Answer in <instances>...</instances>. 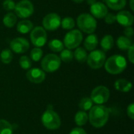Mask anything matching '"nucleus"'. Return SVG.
<instances>
[{
	"instance_id": "obj_1",
	"label": "nucleus",
	"mask_w": 134,
	"mask_h": 134,
	"mask_svg": "<svg viewBox=\"0 0 134 134\" xmlns=\"http://www.w3.org/2000/svg\"><path fill=\"white\" fill-rule=\"evenodd\" d=\"M109 119V111L107 107L103 104L93 106L88 115V120L90 124L95 128H101L107 122Z\"/></svg>"
},
{
	"instance_id": "obj_2",
	"label": "nucleus",
	"mask_w": 134,
	"mask_h": 134,
	"mask_svg": "<svg viewBox=\"0 0 134 134\" xmlns=\"http://www.w3.org/2000/svg\"><path fill=\"white\" fill-rule=\"evenodd\" d=\"M127 66L126 60L121 55H113L105 60V70L111 75L122 73Z\"/></svg>"
},
{
	"instance_id": "obj_3",
	"label": "nucleus",
	"mask_w": 134,
	"mask_h": 134,
	"mask_svg": "<svg viewBox=\"0 0 134 134\" xmlns=\"http://www.w3.org/2000/svg\"><path fill=\"white\" fill-rule=\"evenodd\" d=\"M77 25L79 31L86 34L93 33L97 27L96 19L90 13H82L77 18Z\"/></svg>"
},
{
	"instance_id": "obj_4",
	"label": "nucleus",
	"mask_w": 134,
	"mask_h": 134,
	"mask_svg": "<svg viewBox=\"0 0 134 134\" xmlns=\"http://www.w3.org/2000/svg\"><path fill=\"white\" fill-rule=\"evenodd\" d=\"M42 122L46 129L50 130H58L61 124L59 115L53 108H47L45 111L42 115Z\"/></svg>"
},
{
	"instance_id": "obj_5",
	"label": "nucleus",
	"mask_w": 134,
	"mask_h": 134,
	"mask_svg": "<svg viewBox=\"0 0 134 134\" xmlns=\"http://www.w3.org/2000/svg\"><path fill=\"white\" fill-rule=\"evenodd\" d=\"M83 37L81 31L74 29L68 31L64 38V46L68 49H76L82 42Z\"/></svg>"
},
{
	"instance_id": "obj_6",
	"label": "nucleus",
	"mask_w": 134,
	"mask_h": 134,
	"mask_svg": "<svg viewBox=\"0 0 134 134\" xmlns=\"http://www.w3.org/2000/svg\"><path fill=\"white\" fill-rule=\"evenodd\" d=\"M61 64V60L60 57L53 53L47 54L42 60L41 66L43 71H46L48 73H52L59 69Z\"/></svg>"
},
{
	"instance_id": "obj_7",
	"label": "nucleus",
	"mask_w": 134,
	"mask_h": 134,
	"mask_svg": "<svg viewBox=\"0 0 134 134\" xmlns=\"http://www.w3.org/2000/svg\"><path fill=\"white\" fill-rule=\"evenodd\" d=\"M106 60V54L103 50L94 49L87 56V64L93 69H99L103 67Z\"/></svg>"
},
{
	"instance_id": "obj_8",
	"label": "nucleus",
	"mask_w": 134,
	"mask_h": 134,
	"mask_svg": "<svg viewBox=\"0 0 134 134\" xmlns=\"http://www.w3.org/2000/svg\"><path fill=\"white\" fill-rule=\"evenodd\" d=\"M30 38L31 43L38 47L40 48L46 43L47 41V34L46 31L40 26H37L35 27H33V29L31 31L30 34Z\"/></svg>"
},
{
	"instance_id": "obj_9",
	"label": "nucleus",
	"mask_w": 134,
	"mask_h": 134,
	"mask_svg": "<svg viewBox=\"0 0 134 134\" xmlns=\"http://www.w3.org/2000/svg\"><path fill=\"white\" fill-rule=\"evenodd\" d=\"M15 14L20 18H27L34 13V5L29 0H21L16 4Z\"/></svg>"
},
{
	"instance_id": "obj_10",
	"label": "nucleus",
	"mask_w": 134,
	"mask_h": 134,
	"mask_svg": "<svg viewBox=\"0 0 134 134\" xmlns=\"http://www.w3.org/2000/svg\"><path fill=\"white\" fill-rule=\"evenodd\" d=\"M110 97L109 90L104 86H99L94 88L91 93V100L97 105L106 103Z\"/></svg>"
},
{
	"instance_id": "obj_11",
	"label": "nucleus",
	"mask_w": 134,
	"mask_h": 134,
	"mask_svg": "<svg viewBox=\"0 0 134 134\" xmlns=\"http://www.w3.org/2000/svg\"><path fill=\"white\" fill-rule=\"evenodd\" d=\"M60 16L55 13H50L44 16L42 20L43 28L47 31H53L59 28L60 26Z\"/></svg>"
},
{
	"instance_id": "obj_12",
	"label": "nucleus",
	"mask_w": 134,
	"mask_h": 134,
	"mask_svg": "<svg viewBox=\"0 0 134 134\" xmlns=\"http://www.w3.org/2000/svg\"><path fill=\"white\" fill-rule=\"evenodd\" d=\"M11 51L16 53H24L27 51L30 47L29 42L24 38H16L10 42L9 44Z\"/></svg>"
},
{
	"instance_id": "obj_13",
	"label": "nucleus",
	"mask_w": 134,
	"mask_h": 134,
	"mask_svg": "<svg viewBox=\"0 0 134 134\" xmlns=\"http://www.w3.org/2000/svg\"><path fill=\"white\" fill-rule=\"evenodd\" d=\"M26 77L27 80H29L31 82L38 84V83L42 82L45 80L46 73L40 68H35L27 71L26 74Z\"/></svg>"
},
{
	"instance_id": "obj_14",
	"label": "nucleus",
	"mask_w": 134,
	"mask_h": 134,
	"mask_svg": "<svg viewBox=\"0 0 134 134\" xmlns=\"http://www.w3.org/2000/svg\"><path fill=\"white\" fill-rule=\"evenodd\" d=\"M90 13L95 19H102L107 15L108 10L105 4L100 2H96L94 4L90 5Z\"/></svg>"
},
{
	"instance_id": "obj_15",
	"label": "nucleus",
	"mask_w": 134,
	"mask_h": 134,
	"mask_svg": "<svg viewBox=\"0 0 134 134\" xmlns=\"http://www.w3.org/2000/svg\"><path fill=\"white\" fill-rule=\"evenodd\" d=\"M116 20L120 25L123 27H131L133 24L134 17L130 12L122 10L117 13Z\"/></svg>"
},
{
	"instance_id": "obj_16",
	"label": "nucleus",
	"mask_w": 134,
	"mask_h": 134,
	"mask_svg": "<svg viewBox=\"0 0 134 134\" xmlns=\"http://www.w3.org/2000/svg\"><path fill=\"white\" fill-rule=\"evenodd\" d=\"M34 27L33 23L29 20H22L16 25V30L20 34H27L30 32Z\"/></svg>"
},
{
	"instance_id": "obj_17",
	"label": "nucleus",
	"mask_w": 134,
	"mask_h": 134,
	"mask_svg": "<svg viewBox=\"0 0 134 134\" xmlns=\"http://www.w3.org/2000/svg\"><path fill=\"white\" fill-rule=\"evenodd\" d=\"M98 45V38L97 36L94 34H90L85 41H84V47L86 50L93 51L94 50Z\"/></svg>"
},
{
	"instance_id": "obj_18",
	"label": "nucleus",
	"mask_w": 134,
	"mask_h": 134,
	"mask_svg": "<svg viewBox=\"0 0 134 134\" xmlns=\"http://www.w3.org/2000/svg\"><path fill=\"white\" fill-rule=\"evenodd\" d=\"M132 87V83L126 79H118L115 82V88L119 92L128 93L131 90Z\"/></svg>"
},
{
	"instance_id": "obj_19",
	"label": "nucleus",
	"mask_w": 134,
	"mask_h": 134,
	"mask_svg": "<svg viewBox=\"0 0 134 134\" xmlns=\"http://www.w3.org/2000/svg\"><path fill=\"white\" fill-rule=\"evenodd\" d=\"M114 38L111 35H104L100 41V46L104 52L109 51L114 46Z\"/></svg>"
},
{
	"instance_id": "obj_20",
	"label": "nucleus",
	"mask_w": 134,
	"mask_h": 134,
	"mask_svg": "<svg viewBox=\"0 0 134 134\" xmlns=\"http://www.w3.org/2000/svg\"><path fill=\"white\" fill-rule=\"evenodd\" d=\"M107 7L113 10H121L126 5V0H105Z\"/></svg>"
},
{
	"instance_id": "obj_21",
	"label": "nucleus",
	"mask_w": 134,
	"mask_h": 134,
	"mask_svg": "<svg viewBox=\"0 0 134 134\" xmlns=\"http://www.w3.org/2000/svg\"><path fill=\"white\" fill-rule=\"evenodd\" d=\"M17 20V16L14 13L8 12L3 17V24L6 27H13Z\"/></svg>"
},
{
	"instance_id": "obj_22",
	"label": "nucleus",
	"mask_w": 134,
	"mask_h": 134,
	"mask_svg": "<svg viewBox=\"0 0 134 134\" xmlns=\"http://www.w3.org/2000/svg\"><path fill=\"white\" fill-rule=\"evenodd\" d=\"M117 46L121 50H127L133 46V43L130 38L126 36H119L117 39Z\"/></svg>"
},
{
	"instance_id": "obj_23",
	"label": "nucleus",
	"mask_w": 134,
	"mask_h": 134,
	"mask_svg": "<svg viewBox=\"0 0 134 134\" xmlns=\"http://www.w3.org/2000/svg\"><path fill=\"white\" fill-rule=\"evenodd\" d=\"M75 59L79 63H84L87 60L86 50L82 47H77L75 53H73Z\"/></svg>"
},
{
	"instance_id": "obj_24",
	"label": "nucleus",
	"mask_w": 134,
	"mask_h": 134,
	"mask_svg": "<svg viewBox=\"0 0 134 134\" xmlns=\"http://www.w3.org/2000/svg\"><path fill=\"white\" fill-rule=\"evenodd\" d=\"M75 124L79 126H82L86 124L88 122V115L84 111H79L75 114Z\"/></svg>"
},
{
	"instance_id": "obj_25",
	"label": "nucleus",
	"mask_w": 134,
	"mask_h": 134,
	"mask_svg": "<svg viewBox=\"0 0 134 134\" xmlns=\"http://www.w3.org/2000/svg\"><path fill=\"white\" fill-rule=\"evenodd\" d=\"M13 126L5 119H0V134H13Z\"/></svg>"
},
{
	"instance_id": "obj_26",
	"label": "nucleus",
	"mask_w": 134,
	"mask_h": 134,
	"mask_svg": "<svg viewBox=\"0 0 134 134\" xmlns=\"http://www.w3.org/2000/svg\"><path fill=\"white\" fill-rule=\"evenodd\" d=\"M48 46H49V48L50 49V50H52L53 52H55V53L61 52L64 48V43L60 40H58V39L51 40L49 42Z\"/></svg>"
},
{
	"instance_id": "obj_27",
	"label": "nucleus",
	"mask_w": 134,
	"mask_h": 134,
	"mask_svg": "<svg viewBox=\"0 0 134 134\" xmlns=\"http://www.w3.org/2000/svg\"><path fill=\"white\" fill-rule=\"evenodd\" d=\"M0 58L2 63L9 64L13 60V53L9 49H5L0 54Z\"/></svg>"
},
{
	"instance_id": "obj_28",
	"label": "nucleus",
	"mask_w": 134,
	"mask_h": 134,
	"mask_svg": "<svg viewBox=\"0 0 134 134\" xmlns=\"http://www.w3.org/2000/svg\"><path fill=\"white\" fill-rule=\"evenodd\" d=\"M93 102L92 101L90 97H83L80 100L79 106L80 109H82V111H86L90 110V108L93 107Z\"/></svg>"
},
{
	"instance_id": "obj_29",
	"label": "nucleus",
	"mask_w": 134,
	"mask_h": 134,
	"mask_svg": "<svg viewBox=\"0 0 134 134\" xmlns=\"http://www.w3.org/2000/svg\"><path fill=\"white\" fill-rule=\"evenodd\" d=\"M75 25V20L72 17L70 16H66L64 17L61 22H60V26L66 30H71Z\"/></svg>"
},
{
	"instance_id": "obj_30",
	"label": "nucleus",
	"mask_w": 134,
	"mask_h": 134,
	"mask_svg": "<svg viewBox=\"0 0 134 134\" xmlns=\"http://www.w3.org/2000/svg\"><path fill=\"white\" fill-rule=\"evenodd\" d=\"M73 57H74V54H73V52L68 49H63L60 53V60L65 62V63H68V62H71L72 60H73Z\"/></svg>"
},
{
	"instance_id": "obj_31",
	"label": "nucleus",
	"mask_w": 134,
	"mask_h": 134,
	"mask_svg": "<svg viewBox=\"0 0 134 134\" xmlns=\"http://www.w3.org/2000/svg\"><path fill=\"white\" fill-rule=\"evenodd\" d=\"M42 54H43L42 50L40 48L36 47V48H34L33 49H31V51L30 53V57L33 61L38 62L42 57Z\"/></svg>"
},
{
	"instance_id": "obj_32",
	"label": "nucleus",
	"mask_w": 134,
	"mask_h": 134,
	"mask_svg": "<svg viewBox=\"0 0 134 134\" xmlns=\"http://www.w3.org/2000/svg\"><path fill=\"white\" fill-rule=\"evenodd\" d=\"M19 64L23 69L27 70L31 67V60L27 56H22L19 60Z\"/></svg>"
},
{
	"instance_id": "obj_33",
	"label": "nucleus",
	"mask_w": 134,
	"mask_h": 134,
	"mask_svg": "<svg viewBox=\"0 0 134 134\" xmlns=\"http://www.w3.org/2000/svg\"><path fill=\"white\" fill-rule=\"evenodd\" d=\"M15 6H16V3L13 0H5L2 2V7L6 11L14 10Z\"/></svg>"
},
{
	"instance_id": "obj_34",
	"label": "nucleus",
	"mask_w": 134,
	"mask_h": 134,
	"mask_svg": "<svg viewBox=\"0 0 134 134\" xmlns=\"http://www.w3.org/2000/svg\"><path fill=\"white\" fill-rule=\"evenodd\" d=\"M104 20L108 24H112L116 21V16L113 13H108L107 15L104 16Z\"/></svg>"
},
{
	"instance_id": "obj_35",
	"label": "nucleus",
	"mask_w": 134,
	"mask_h": 134,
	"mask_svg": "<svg viewBox=\"0 0 134 134\" xmlns=\"http://www.w3.org/2000/svg\"><path fill=\"white\" fill-rule=\"evenodd\" d=\"M128 58H129V60L133 64L134 63V46H131L130 47V49H128Z\"/></svg>"
},
{
	"instance_id": "obj_36",
	"label": "nucleus",
	"mask_w": 134,
	"mask_h": 134,
	"mask_svg": "<svg viewBox=\"0 0 134 134\" xmlns=\"http://www.w3.org/2000/svg\"><path fill=\"white\" fill-rule=\"evenodd\" d=\"M127 115L131 119H134V104H130L127 108Z\"/></svg>"
},
{
	"instance_id": "obj_37",
	"label": "nucleus",
	"mask_w": 134,
	"mask_h": 134,
	"mask_svg": "<svg viewBox=\"0 0 134 134\" xmlns=\"http://www.w3.org/2000/svg\"><path fill=\"white\" fill-rule=\"evenodd\" d=\"M124 34L126 35V37L130 38L133 37V28L132 27H126V29L124 30Z\"/></svg>"
},
{
	"instance_id": "obj_38",
	"label": "nucleus",
	"mask_w": 134,
	"mask_h": 134,
	"mask_svg": "<svg viewBox=\"0 0 134 134\" xmlns=\"http://www.w3.org/2000/svg\"><path fill=\"white\" fill-rule=\"evenodd\" d=\"M69 134H87L86 132L82 129V128H79V127H76V128H74L73 130H71V131L70 132Z\"/></svg>"
},
{
	"instance_id": "obj_39",
	"label": "nucleus",
	"mask_w": 134,
	"mask_h": 134,
	"mask_svg": "<svg viewBox=\"0 0 134 134\" xmlns=\"http://www.w3.org/2000/svg\"><path fill=\"white\" fill-rule=\"evenodd\" d=\"M97 1L96 0H86V2L87 4H89L90 5H92L93 4H94Z\"/></svg>"
},
{
	"instance_id": "obj_40",
	"label": "nucleus",
	"mask_w": 134,
	"mask_h": 134,
	"mask_svg": "<svg viewBox=\"0 0 134 134\" xmlns=\"http://www.w3.org/2000/svg\"><path fill=\"white\" fill-rule=\"evenodd\" d=\"M130 6L131 8V9L133 11L134 7H133V0H130Z\"/></svg>"
},
{
	"instance_id": "obj_41",
	"label": "nucleus",
	"mask_w": 134,
	"mask_h": 134,
	"mask_svg": "<svg viewBox=\"0 0 134 134\" xmlns=\"http://www.w3.org/2000/svg\"><path fill=\"white\" fill-rule=\"evenodd\" d=\"M73 2H76V3H81V2H82L84 0H72Z\"/></svg>"
}]
</instances>
